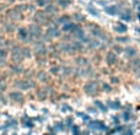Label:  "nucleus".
Here are the masks:
<instances>
[{
    "instance_id": "10",
    "label": "nucleus",
    "mask_w": 140,
    "mask_h": 135,
    "mask_svg": "<svg viewBox=\"0 0 140 135\" xmlns=\"http://www.w3.org/2000/svg\"><path fill=\"white\" fill-rule=\"evenodd\" d=\"M10 98L12 99V101H15V102H20V101H22V98H24V96H22V93L21 92H12V93H10Z\"/></svg>"
},
{
    "instance_id": "11",
    "label": "nucleus",
    "mask_w": 140,
    "mask_h": 135,
    "mask_svg": "<svg viewBox=\"0 0 140 135\" xmlns=\"http://www.w3.org/2000/svg\"><path fill=\"white\" fill-rule=\"evenodd\" d=\"M47 35H48L51 38H54V37H58V36H59V35H60V31L57 27H51L48 30V32H47Z\"/></svg>"
},
{
    "instance_id": "14",
    "label": "nucleus",
    "mask_w": 140,
    "mask_h": 135,
    "mask_svg": "<svg viewBox=\"0 0 140 135\" xmlns=\"http://www.w3.org/2000/svg\"><path fill=\"white\" fill-rule=\"evenodd\" d=\"M58 12V8L55 5H49L48 9H47V14H52V15H55Z\"/></svg>"
},
{
    "instance_id": "17",
    "label": "nucleus",
    "mask_w": 140,
    "mask_h": 135,
    "mask_svg": "<svg viewBox=\"0 0 140 135\" xmlns=\"http://www.w3.org/2000/svg\"><path fill=\"white\" fill-rule=\"evenodd\" d=\"M75 28H76V26L74 24H71V25L69 24V25H66V26L64 27V31L65 32H74L75 31Z\"/></svg>"
},
{
    "instance_id": "9",
    "label": "nucleus",
    "mask_w": 140,
    "mask_h": 135,
    "mask_svg": "<svg viewBox=\"0 0 140 135\" xmlns=\"http://www.w3.org/2000/svg\"><path fill=\"white\" fill-rule=\"evenodd\" d=\"M88 28H91V32L93 33V35H96V36H102L103 35V32H102V30H101L98 26H96V25H88Z\"/></svg>"
},
{
    "instance_id": "15",
    "label": "nucleus",
    "mask_w": 140,
    "mask_h": 135,
    "mask_svg": "<svg viewBox=\"0 0 140 135\" xmlns=\"http://www.w3.org/2000/svg\"><path fill=\"white\" fill-rule=\"evenodd\" d=\"M58 4H59L61 8H68L69 5H71V0H59Z\"/></svg>"
},
{
    "instance_id": "2",
    "label": "nucleus",
    "mask_w": 140,
    "mask_h": 135,
    "mask_svg": "<svg viewBox=\"0 0 140 135\" xmlns=\"http://www.w3.org/2000/svg\"><path fill=\"white\" fill-rule=\"evenodd\" d=\"M33 20L36 21L37 25H42V26H44V25L49 24V16L46 11H37L36 14H35Z\"/></svg>"
},
{
    "instance_id": "7",
    "label": "nucleus",
    "mask_w": 140,
    "mask_h": 135,
    "mask_svg": "<svg viewBox=\"0 0 140 135\" xmlns=\"http://www.w3.org/2000/svg\"><path fill=\"white\" fill-rule=\"evenodd\" d=\"M16 86L22 88V90H27V88H30L31 86H33V83H31L30 81H27V80H20L19 82H16Z\"/></svg>"
},
{
    "instance_id": "5",
    "label": "nucleus",
    "mask_w": 140,
    "mask_h": 135,
    "mask_svg": "<svg viewBox=\"0 0 140 135\" xmlns=\"http://www.w3.org/2000/svg\"><path fill=\"white\" fill-rule=\"evenodd\" d=\"M19 38H20L22 42H31V35H30V32L27 30H25V28H21L20 31H19Z\"/></svg>"
},
{
    "instance_id": "19",
    "label": "nucleus",
    "mask_w": 140,
    "mask_h": 135,
    "mask_svg": "<svg viewBox=\"0 0 140 135\" xmlns=\"http://www.w3.org/2000/svg\"><path fill=\"white\" fill-rule=\"evenodd\" d=\"M77 64H79V65H87L88 61H87V59H85V58H81V59L77 60Z\"/></svg>"
},
{
    "instance_id": "16",
    "label": "nucleus",
    "mask_w": 140,
    "mask_h": 135,
    "mask_svg": "<svg viewBox=\"0 0 140 135\" xmlns=\"http://www.w3.org/2000/svg\"><path fill=\"white\" fill-rule=\"evenodd\" d=\"M114 28H116V31H117V32H120V33H123V32L127 31V26H124L123 24H118Z\"/></svg>"
},
{
    "instance_id": "1",
    "label": "nucleus",
    "mask_w": 140,
    "mask_h": 135,
    "mask_svg": "<svg viewBox=\"0 0 140 135\" xmlns=\"http://www.w3.org/2000/svg\"><path fill=\"white\" fill-rule=\"evenodd\" d=\"M25 58V54H24V49H21L20 47H17V46H15V47L12 48L11 50V59L12 61L15 64H20L21 61H22V59Z\"/></svg>"
},
{
    "instance_id": "13",
    "label": "nucleus",
    "mask_w": 140,
    "mask_h": 135,
    "mask_svg": "<svg viewBox=\"0 0 140 135\" xmlns=\"http://www.w3.org/2000/svg\"><path fill=\"white\" fill-rule=\"evenodd\" d=\"M132 68L135 71H140V59L132 60Z\"/></svg>"
},
{
    "instance_id": "8",
    "label": "nucleus",
    "mask_w": 140,
    "mask_h": 135,
    "mask_svg": "<svg viewBox=\"0 0 140 135\" xmlns=\"http://www.w3.org/2000/svg\"><path fill=\"white\" fill-rule=\"evenodd\" d=\"M107 63L109 65H114L117 63V55L114 52H109L107 54Z\"/></svg>"
},
{
    "instance_id": "12",
    "label": "nucleus",
    "mask_w": 140,
    "mask_h": 135,
    "mask_svg": "<svg viewBox=\"0 0 140 135\" xmlns=\"http://www.w3.org/2000/svg\"><path fill=\"white\" fill-rule=\"evenodd\" d=\"M35 52H36L37 55H44L46 54V47H44L43 44H37L36 47H35Z\"/></svg>"
},
{
    "instance_id": "3",
    "label": "nucleus",
    "mask_w": 140,
    "mask_h": 135,
    "mask_svg": "<svg viewBox=\"0 0 140 135\" xmlns=\"http://www.w3.org/2000/svg\"><path fill=\"white\" fill-rule=\"evenodd\" d=\"M84 90H85L86 93L93 96V95H96L97 92H98L100 87H98V83H97L96 81H88V82H86V85H85Z\"/></svg>"
},
{
    "instance_id": "21",
    "label": "nucleus",
    "mask_w": 140,
    "mask_h": 135,
    "mask_svg": "<svg viewBox=\"0 0 140 135\" xmlns=\"http://www.w3.org/2000/svg\"><path fill=\"white\" fill-rule=\"evenodd\" d=\"M40 76H42V81H47L48 80V75L47 74H44V72H40Z\"/></svg>"
},
{
    "instance_id": "4",
    "label": "nucleus",
    "mask_w": 140,
    "mask_h": 135,
    "mask_svg": "<svg viewBox=\"0 0 140 135\" xmlns=\"http://www.w3.org/2000/svg\"><path fill=\"white\" fill-rule=\"evenodd\" d=\"M6 17L10 21H17V20H20V19H22V14L17 9H10V10L6 11Z\"/></svg>"
},
{
    "instance_id": "18",
    "label": "nucleus",
    "mask_w": 140,
    "mask_h": 135,
    "mask_svg": "<svg viewBox=\"0 0 140 135\" xmlns=\"http://www.w3.org/2000/svg\"><path fill=\"white\" fill-rule=\"evenodd\" d=\"M68 21H70V17H69V16H61L59 19V24H66Z\"/></svg>"
},
{
    "instance_id": "22",
    "label": "nucleus",
    "mask_w": 140,
    "mask_h": 135,
    "mask_svg": "<svg viewBox=\"0 0 140 135\" xmlns=\"http://www.w3.org/2000/svg\"><path fill=\"white\" fill-rule=\"evenodd\" d=\"M37 4L42 6V5H46L47 3H46V0H38V1H37Z\"/></svg>"
},
{
    "instance_id": "6",
    "label": "nucleus",
    "mask_w": 140,
    "mask_h": 135,
    "mask_svg": "<svg viewBox=\"0 0 140 135\" xmlns=\"http://www.w3.org/2000/svg\"><path fill=\"white\" fill-rule=\"evenodd\" d=\"M30 35H31V38H37V37L41 36V27L38 25H32V26H30Z\"/></svg>"
},
{
    "instance_id": "20",
    "label": "nucleus",
    "mask_w": 140,
    "mask_h": 135,
    "mask_svg": "<svg viewBox=\"0 0 140 135\" xmlns=\"http://www.w3.org/2000/svg\"><path fill=\"white\" fill-rule=\"evenodd\" d=\"M107 10H108V14H111V15H114V14H116V11H114V10H117V8H116V6H112V8H108L107 9Z\"/></svg>"
}]
</instances>
